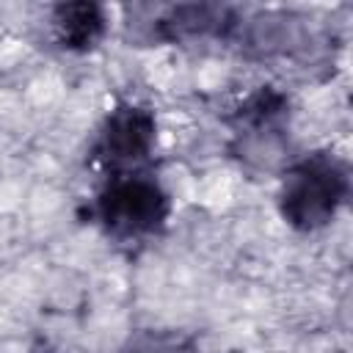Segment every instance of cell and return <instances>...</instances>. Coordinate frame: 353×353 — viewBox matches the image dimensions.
Segmentation results:
<instances>
[{
  "mask_svg": "<svg viewBox=\"0 0 353 353\" xmlns=\"http://www.w3.org/2000/svg\"><path fill=\"white\" fill-rule=\"evenodd\" d=\"M347 190V165L328 152H317L287 168L279 188V212L292 229L317 232L336 218Z\"/></svg>",
  "mask_w": 353,
  "mask_h": 353,
  "instance_id": "6da1fadb",
  "label": "cell"
},
{
  "mask_svg": "<svg viewBox=\"0 0 353 353\" xmlns=\"http://www.w3.org/2000/svg\"><path fill=\"white\" fill-rule=\"evenodd\" d=\"M154 141H157L154 113L143 105L121 102L105 116L94 154L116 174H130L152 154Z\"/></svg>",
  "mask_w": 353,
  "mask_h": 353,
  "instance_id": "3957f363",
  "label": "cell"
},
{
  "mask_svg": "<svg viewBox=\"0 0 353 353\" xmlns=\"http://www.w3.org/2000/svg\"><path fill=\"white\" fill-rule=\"evenodd\" d=\"M287 110V97L273 91V88H259L256 94H251L245 99V105L240 108V119L254 127V130H262V127H270L279 116H284Z\"/></svg>",
  "mask_w": 353,
  "mask_h": 353,
  "instance_id": "5b68a950",
  "label": "cell"
},
{
  "mask_svg": "<svg viewBox=\"0 0 353 353\" xmlns=\"http://www.w3.org/2000/svg\"><path fill=\"white\" fill-rule=\"evenodd\" d=\"M171 215V199L163 185L146 174H113L97 196V218L108 234L138 240L160 232Z\"/></svg>",
  "mask_w": 353,
  "mask_h": 353,
  "instance_id": "7a4b0ae2",
  "label": "cell"
},
{
  "mask_svg": "<svg viewBox=\"0 0 353 353\" xmlns=\"http://www.w3.org/2000/svg\"><path fill=\"white\" fill-rule=\"evenodd\" d=\"M121 353H171V350L165 345L154 342V339H146V342H138V345H132V347H127Z\"/></svg>",
  "mask_w": 353,
  "mask_h": 353,
  "instance_id": "8992f818",
  "label": "cell"
},
{
  "mask_svg": "<svg viewBox=\"0 0 353 353\" xmlns=\"http://www.w3.org/2000/svg\"><path fill=\"white\" fill-rule=\"evenodd\" d=\"M52 30L63 50L85 52L102 41L108 17L99 3H61L52 11Z\"/></svg>",
  "mask_w": 353,
  "mask_h": 353,
  "instance_id": "277c9868",
  "label": "cell"
}]
</instances>
